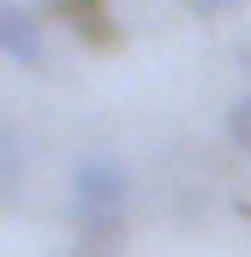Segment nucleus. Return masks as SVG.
Here are the masks:
<instances>
[{
	"label": "nucleus",
	"instance_id": "obj_1",
	"mask_svg": "<svg viewBox=\"0 0 251 257\" xmlns=\"http://www.w3.org/2000/svg\"><path fill=\"white\" fill-rule=\"evenodd\" d=\"M0 54L18 66H30V72H42L48 66V42H42V18L30 12V6H18V0H0Z\"/></svg>",
	"mask_w": 251,
	"mask_h": 257
},
{
	"label": "nucleus",
	"instance_id": "obj_6",
	"mask_svg": "<svg viewBox=\"0 0 251 257\" xmlns=\"http://www.w3.org/2000/svg\"><path fill=\"white\" fill-rule=\"evenodd\" d=\"M72 257H108V251H90V245H78V251H72Z\"/></svg>",
	"mask_w": 251,
	"mask_h": 257
},
{
	"label": "nucleus",
	"instance_id": "obj_5",
	"mask_svg": "<svg viewBox=\"0 0 251 257\" xmlns=\"http://www.w3.org/2000/svg\"><path fill=\"white\" fill-rule=\"evenodd\" d=\"M191 12H221V6H245V0H186Z\"/></svg>",
	"mask_w": 251,
	"mask_h": 257
},
{
	"label": "nucleus",
	"instance_id": "obj_2",
	"mask_svg": "<svg viewBox=\"0 0 251 257\" xmlns=\"http://www.w3.org/2000/svg\"><path fill=\"white\" fill-rule=\"evenodd\" d=\"M48 6L66 12V24H72L90 48H114V42H120V24L108 18V6H102V0H48Z\"/></svg>",
	"mask_w": 251,
	"mask_h": 257
},
{
	"label": "nucleus",
	"instance_id": "obj_3",
	"mask_svg": "<svg viewBox=\"0 0 251 257\" xmlns=\"http://www.w3.org/2000/svg\"><path fill=\"white\" fill-rule=\"evenodd\" d=\"M18 168H24V144H18V126L0 120V197L18 192Z\"/></svg>",
	"mask_w": 251,
	"mask_h": 257
},
{
	"label": "nucleus",
	"instance_id": "obj_4",
	"mask_svg": "<svg viewBox=\"0 0 251 257\" xmlns=\"http://www.w3.org/2000/svg\"><path fill=\"white\" fill-rule=\"evenodd\" d=\"M221 126H227V144H233L239 156H251V90H245V96H233V108H227Z\"/></svg>",
	"mask_w": 251,
	"mask_h": 257
}]
</instances>
